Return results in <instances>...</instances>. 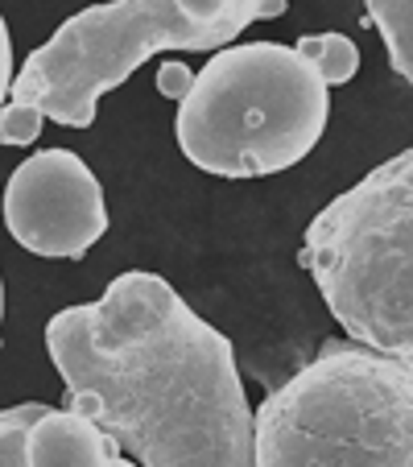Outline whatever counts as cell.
Listing matches in <instances>:
<instances>
[{"mask_svg": "<svg viewBox=\"0 0 413 467\" xmlns=\"http://www.w3.org/2000/svg\"><path fill=\"white\" fill-rule=\"evenodd\" d=\"M67 410L120 439L141 467H256V426L223 331L158 274H120L46 323Z\"/></svg>", "mask_w": 413, "mask_h": 467, "instance_id": "6da1fadb", "label": "cell"}, {"mask_svg": "<svg viewBox=\"0 0 413 467\" xmlns=\"http://www.w3.org/2000/svg\"><path fill=\"white\" fill-rule=\"evenodd\" d=\"M290 0H112L75 13L21 62L9 99L46 120L88 129L104 91L120 88L158 50H223L253 21L282 17Z\"/></svg>", "mask_w": 413, "mask_h": 467, "instance_id": "7a4b0ae2", "label": "cell"}, {"mask_svg": "<svg viewBox=\"0 0 413 467\" xmlns=\"http://www.w3.org/2000/svg\"><path fill=\"white\" fill-rule=\"evenodd\" d=\"M253 426L256 467H413V364L326 339Z\"/></svg>", "mask_w": 413, "mask_h": 467, "instance_id": "3957f363", "label": "cell"}, {"mask_svg": "<svg viewBox=\"0 0 413 467\" xmlns=\"http://www.w3.org/2000/svg\"><path fill=\"white\" fill-rule=\"evenodd\" d=\"M331 116V88L298 46L220 50L178 99V150L202 174L264 178L298 166Z\"/></svg>", "mask_w": 413, "mask_h": 467, "instance_id": "277c9868", "label": "cell"}, {"mask_svg": "<svg viewBox=\"0 0 413 467\" xmlns=\"http://www.w3.org/2000/svg\"><path fill=\"white\" fill-rule=\"evenodd\" d=\"M298 265L347 339L413 364V150L331 199Z\"/></svg>", "mask_w": 413, "mask_h": 467, "instance_id": "5b68a950", "label": "cell"}, {"mask_svg": "<svg viewBox=\"0 0 413 467\" xmlns=\"http://www.w3.org/2000/svg\"><path fill=\"white\" fill-rule=\"evenodd\" d=\"M5 228L21 248L79 261L108 232L104 186L71 150H42L5 182Z\"/></svg>", "mask_w": 413, "mask_h": 467, "instance_id": "8992f818", "label": "cell"}, {"mask_svg": "<svg viewBox=\"0 0 413 467\" xmlns=\"http://www.w3.org/2000/svg\"><path fill=\"white\" fill-rule=\"evenodd\" d=\"M26 459L29 467H116L120 439L88 414L46 406L26 434Z\"/></svg>", "mask_w": 413, "mask_h": 467, "instance_id": "52a82bcc", "label": "cell"}, {"mask_svg": "<svg viewBox=\"0 0 413 467\" xmlns=\"http://www.w3.org/2000/svg\"><path fill=\"white\" fill-rule=\"evenodd\" d=\"M372 26L385 37L393 71L413 88V0H364Z\"/></svg>", "mask_w": 413, "mask_h": 467, "instance_id": "ba28073f", "label": "cell"}, {"mask_svg": "<svg viewBox=\"0 0 413 467\" xmlns=\"http://www.w3.org/2000/svg\"><path fill=\"white\" fill-rule=\"evenodd\" d=\"M298 50L318 67L326 88H339V83L356 79V71H360V50H356L352 37L343 34H306L298 42Z\"/></svg>", "mask_w": 413, "mask_h": 467, "instance_id": "9c48e42d", "label": "cell"}, {"mask_svg": "<svg viewBox=\"0 0 413 467\" xmlns=\"http://www.w3.org/2000/svg\"><path fill=\"white\" fill-rule=\"evenodd\" d=\"M42 401H26V406L0 410V467H29L26 459V434L34 418L42 414Z\"/></svg>", "mask_w": 413, "mask_h": 467, "instance_id": "30bf717a", "label": "cell"}, {"mask_svg": "<svg viewBox=\"0 0 413 467\" xmlns=\"http://www.w3.org/2000/svg\"><path fill=\"white\" fill-rule=\"evenodd\" d=\"M42 124H46L42 108L9 99V104L0 108V145H34Z\"/></svg>", "mask_w": 413, "mask_h": 467, "instance_id": "8fae6325", "label": "cell"}, {"mask_svg": "<svg viewBox=\"0 0 413 467\" xmlns=\"http://www.w3.org/2000/svg\"><path fill=\"white\" fill-rule=\"evenodd\" d=\"M191 83H194V71L191 67H182V62H170V67H161L158 71V91L161 96H170V99H182L186 91H191Z\"/></svg>", "mask_w": 413, "mask_h": 467, "instance_id": "7c38bea8", "label": "cell"}, {"mask_svg": "<svg viewBox=\"0 0 413 467\" xmlns=\"http://www.w3.org/2000/svg\"><path fill=\"white\" fill-rule=\"evenodd\" d=\"M9 88H13V42H9V26L0 17V108H5Z\"/></svg>", "mask_w": 413, "mask_h": 467, "instance_id": "4fadbf2b", "label": "cell"}, {"mask_svg": "<svg viewBox=\"0 0 413 467\" xmlns=\"http://www.w3.org/2000/svg\"><path fill=\"white\" fill-rule=\"evenodd\" d=\"M0 318H5V282H0Z\"/></svg>", "mask_w": 413, "mask_h": 467, "instance_id": "5bb4252c", "label": "cell"}, {"mask_svg": "<svg viewBox=\"0 0 413 467\" xmlns=\"http://www.w3.org/2000/svg\"><path fill=\"white\" fill-rule=\"evenodd\" d=\"M116 467H141V463H124V459H116Z\"/></svg>", "mask_w": 413, "mask_h": 467, "instance_id": "9a60e30c", "label": "cell"}]
</instances>
